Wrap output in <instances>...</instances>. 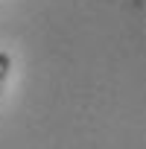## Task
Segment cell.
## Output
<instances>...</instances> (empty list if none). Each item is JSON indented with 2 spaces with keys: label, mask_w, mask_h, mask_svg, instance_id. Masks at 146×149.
I'll return each mask as SVG.
<instances>
[{
  "label": "cell",
  "mask_w": 146,
  "mask_h": 149,
  "mask_svg": "<svg viewBox=\"0 0 146 149\" xmlns=\"http://www.w3.org/2000/svg\"><path fill=\"white\" fill-rule=\"evenodd\" d=\"M9 70H12L9 53H0V91H3V85H6V79H9Z\"/></svg>",
  "instance_id": "obj_1"
}]
</instances>
